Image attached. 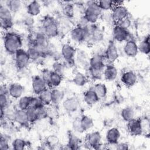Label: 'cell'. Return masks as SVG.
Returning <instances> with one entry per match:
<instances>
[{
	"label": "cell",
	"instance_id": "obj_1",
	"mask_svg": "<svg viewBox=\"0 0 150 150\" xmlns=\"http://www.w3.org/2000/svg\"><path fill=\"white\" fill-rule=\"evenodd\" d=\"M4 46L6 52L11 54H15L22 46V38L15 32H8L4 38Z\"/></svg>",
	"mask_w": 150,
	"mask_h": 150
},
{
	"label": "cell",
	"instance_id": "obj_2",
	"mask_svg": "<svg viewBox=\"0 0 150 150\" xmlns=\"http://www.w3.org/2000/svg\"><path fill=\"white\" fill-rule=\"evenodd\" d=\"M102 10L99 7L97 2L88 1L84 11V16L90 24H94L101 14Z\"/></svg>",
	"mask_w": 150,
	"mask_h": 150
},
{
	"label": "cell",
	"instance_id": "obj_3",
	"mask_svg": "<svg viewBox=\"0 0 150 150\" xmlns=\"http://www.w3.org/2000/svg\"><path fill=\"white\" fill-rule=\"evenodd\" d=\"M42 27L45 35L48 38H54L59 34L58 25L55 20L50 17H46L43 20Z\"/></svg>",
	"mask_w": 150,
	"mask_h": 150
},
{
	"label": "cell",
	"instance_id": "obj_4",
	"mask_svg": "<svg viewBox=\"0 0 150 150\" xmlns=\"http://www.w3.org/2000/svg\"><path fill=\"white\" fill-rule=\"evenodd\" d=\"M0 22L1 28L5 30L10 29L13 25L11 11L2 4L0 5Z\"/></svg>",
	"mask_w": 150,
	"mask_h": 150
},
{
	"label": "cell",
	"instance_id": "obj_5",
	"mask_svg": "<svg viewBox=\"0 0 150 150\" xmlns=\"http://www.w3.org/2000/svg\"><path fill=\"white\" fill-rule=\"evenodd\" d=\"M14 55L15 65L18 69H23L28 66L30 60L26 50L21 48L18 50Z\"/></svg>",
	"mask_w": 150,
	"mask_h": 150
},
{
	"label": "cell",
	"instance_id": "obj_6",
	"mask_svg": "<svg viewBox=\"0 0 150 150\" xmlns=\"http://www.w3.org/2000/svg\"><path fill=\"white\" fill-rule=\"evenodd\" d=\"M112 35L114 39L120 42L124 41L127 42V40L134 39L128 29L122 28L118 25H115L114 26L112 31Z\"/></svg>",
	"mask_w": 150,
	"mask_h": 150
},
{
	"label": "cell",
	"instance_id": "obj_7",
	"mask_svg": "<svg viewBox=\"0 0 150 150\" xmlns=\"http://www.w3.org/2000/svg\"><path fill=\"white\" fill-rule=\"evenodd\" d=\"M86 141L87 145L89 146L94 149H100L101 146V135L98 131L88 133L86 135Z\"/></svg>",
	"mask_w": 150,
	"mask_h": 150
},
{
	"label": "cell",
	"instance_id": "obj_8",
	"mask_svg": "<svg viewBox=\"0 0 150 150\" xmlns=\"http://www.w3.org/2000/svg\"><path fill=\"white\" fill-rule=\"evenodd\" d=\"M128 11L125 6L122 5H118L113 7L112 19L116 23L122 19L128 17Z\"/></svg>",
	"mask_w": 150,
	"mask_h": 150
},
{
	"label": "cell",
	"instance_id": "obj_9",
	"mask_svg": "<svg viewBox=\"0 0 150 150\" xmlns=\"http://www.w3.org/2000/svg\"><path fill=\"white\" fill-rule=\"evenodd\" d=\"M104 57L105 60H107L109 63H112L114 62L118 57V52L117 48L115 45L112 43L110 42L107 48L105 50Z\"/></svg>",
	"mask_w": 150,
	"mask_h": 150
},
{
	"label": "cell",
	"instance_id": "obj_10",
	"mask_svg": "<svg viewBox=\"0 0 150 150\" xmlns=\"http://www.w3.org/2000/svg\"><path fill=\"white\" fill-rule=\"evenodd\" d=\"M127 122L128 131L132 135L138 136L142 134L143 128L141 120L134 118Z\"/></svg>",
	"mask_w": 150,
	"mask_h": 150
},
{
	"label": "cell",
	"instance_id": "obj_11",
	"mask_svg": "<svg viewBox=\"0 0 150 150\" xmlns=\"http://www.w3.org/2000/svg\"><path fill=\"white\" fill-rule=\"evenodd\" d=\"M47 84L41 76H35L32 81V88L33 93L38 96L47 88Z\"/></svg>",
	"mask_w": 150,
	"mask_h": 150
},
{
	"label": "cell",
	"instance_id": "obj_12",
	"mask_svg": "<svg viewBox=\"0 0 150 150\" xmlns=\"http://www.w3.org/2000/svg\"><path fill=\"white\" fill-rule=\"evenodd\" d=\"M121 137L120 130L115 127L109 129L105 134V139L110 145H116Z\"/></svg>",
	"mask_w": 150,
	"mask_h": 150
},
{
	"label": "cell",
	"instance_id": "obj_13",
	"mask_svg": "<svg viewBox=\"0 0 150 150\" xmlns=\"http://www.w3.org/2000/svg\"><path fill=\"white\" fill-rule=\"evenodd\" d=\"M70 36L73 40L76 42H82L86 40L87 33L85 28L76 26L70 32Z\"/></svg>",
	"mask_w": 150,
	"mask_h": 150
},
{
	"label": "cell",
	"instance_id": "obj_14",
	"mask_svg": "<svg viewBox=\"0 0 150 150\" xmlns=\"http://www.w3.org/2000/svg\"><path fill=\"white\" fill-rule=\"evenodd\" d=\"M124 52L129 57H134L138 53V45L134 39L127 40L124 46Z\"/></svg>",
	"mask_w": 150,
	"mask_h": 150
},
{
	"label": "cell",
	"instance_id": "obj_15",
	"mask_svg": "<svg viewBox=\"0 0 150 150\" xmlns=\"http://www.w3.org/2000/svg\"><path fill=\"white\" fill-rule=\"evenodd\" d=\"M62 105L66 111L73 112L78 109L79 107V103L76 97H71L64 100L62 102Z\"/></svg>",
	"mask_w": 150,
	"mask_h": 150
},
{
	"label": "cell",
	"instance_id": "obj_16",
	"mask_svg": "<svg viewBox=\"0 0 150 150\" xmlns=\"http://www.w3.org/2000/svg\"><path fill=\"white\" fill-rule=\"evenodd\" d=\"M104 57L102 54H96L89 60V67L95 69H104L105 67Z\"/></svg>",
	"mask_w": 150,
	"mask_h": 150
},
{
	"label": "cell",
	"instance_id": "obj_17",
	"mask_svg": "<svg viewBox=\"0 0 150 150\" xmlns=\"http://www.w3.org/2000/svg\"><path fill=\"white\" fill-rule=\"evenodd\" d=\"M118 75L117 68L112 64L109 63L105 66L103 70V76L104 79L109 81L114 80Z\"/></svg>",
	"mask_w": 150,
	"mask_h": 150
},
{
	"label": "cell",
	"instance_id": "obj_18",
	"mask_svg": "<svg viewBox=\"0 0 150 150\" xmlns=\"http://www.w3.org/2000/svg\"><path fill=\"white\" fill-rule=\"evenodd\" d=\"M121 80L127 87H132L136 83L137 81V76L134 71H127L122 74Z\"/></svg>",
	"mask_w": 150,
	"mask_h": 150
},
{
	"label": "cell",
	"instance_id": "obj_19",
	"mask_svg": "<svg viewBox=\"0 0 150 150\" xmlns=\"http://www.w3.org/2000/svg\"><path fill=\"white\" fill-rule=\"evenodd\" d=\"M14 121L22 127H27L30 124L28 119L26 110L21 109H18L16 110Z\"/></svg>",
	"mask_w": 150,
	"mask_h": 150
},
{
	"label": "cell",
	"instance_id": "obj_20",
	"mask_svg": "<svg viewBox=\"0 0 150 150\" xmlns=\"http://www.w3.org/2000/svg\"><path fill=\"white\" fill-rule=\"evenodd\" d=\"M9 95L13 98H19L24 91L23 87L19 83H12L9 87Z\"/></svg>",
	"mask_w": 150,
	"mask_h": 150
},
{
	"label": "cell",
	"instance_id": "obj_21",
	"mask_svg": "<svg viewBox=\"0 0 150 150\" xmlns=\"http://www.w3.org/2000/svg\"><path fill=\"white\" fill-rule=\"evenodd\" d=\"M76 54V49L69 44H64L61 49V55L64 60L74 59Z\"/></svg>",
	"mask_w": 150,
	"mask_h": 150
},
{
	"label": "cell",
	"instance_id": "obj_22",
	"mask_svg": "<svg viewBox=\"0 0 150 150\" xmlns=\"http://www.w3.org/2000/svg\"><path fill=\"white\" fill-rule=\"evenodd\" d=\"M104 69H95L88 67L85 71L84 74L88 80H100L103 76Z\"/></svg>",
	"mask_w": 150,
	"mask_h": 150
},
{
	"label": "cell",
	"instance_id": "obj_23",
	"mask_svg": "<svg viewBox=\"0 0 150 150\" xmlns=\"http://www.w3.org/2000/svg\"><path fill=\"white\" fill-rule=\"evenodd\" d=\"M83 98L84 102L88 105H93L96 104L100 99L93 88L89 89L84 93Z\"/></svg>",
	"mask_w": 150,
	"mask_h": 150
},
{
	"label": "cell",
	"instance_id": "obj_24",
	"mask_svg": "<svg viewBox=\"0 0 150 150\" xmlns=\"http://www.w3.org/2000/svg\"><path fill=\"white\" fill-rule=\"evenodd\" d=\"M40 4L36 1L30 2L27 6V13L30 16H35L40 13Z\"/></svg>",
	"mask_w": 150,
	"mask_h": 150
},
{
	"label": "cell",
	"instance_id": "obj_25",
	"mask_svg": "<svg viewBox=\"0 0 150 150\" xmlns=\"http://www.w3.org/2000/svg\"><path fill=\"white\" fill-rule=\"evenodd\" d=\"M64 92L57 88H53L51 90V98L52 103L54 104L60 103L64 98Z\"/></svg>",
	"mask_w": 150,
	"mask_h": 150
},
{
	"label": "cell",
	"instance_id": "obj_26",
	"mask_svg": "<svg viewBox=\"0 0 150 150\" xmlns=\"http://www.w3.org/2000/svg\"><path fill=\"white\" fill-rule=\"evenodd\" d=\"M62 75L52 71L47 86L51 88H56L60 86L62 82Z\"/></svg>",
	"mask_w": 150,
	"mask_h": 150
},
{
	"label": "cell",
	"instance_id": "obj_27",
	"mask_svg": "<svg viewBox=\"0 0 150 150\" xmlns=\"http://www.w3.org/2000/svg\"><path fill=\"white\" fill-rule=\"evenodd\" d=\"M80 124L84 132L90 129L94 125L93 119L88 115H83L80 118Z\"/></svg>",
	"mask_w": 150,
	"mask_h": 150
},
{
	"label": "cell",
	"instance_id": "obj_28",
	"mask_svg": "<svg viewBox=\"0 0 150 150\" xmlns=\"http://www.w3.org/2000/svg\"><path fill=\"white\" fill-rule=\"evenodd\" d=\"M88 79L86 77L84 73H83L80 71L76 72L73 78V81L74 84L79 87L84 86L87 82Z\"/></svg>",
	"mask_w": 150,
	"mask_h": 150
},
{
	"label": "cell",
	"instance_id": "obj_29",
	"mask_svg": "<svg viewBox=\"0 0 150 150\" xmlns=\"http://www.w3.org/2000/svg\"><path fill=\"white\" fill-rule=\"evenodd\" d=\"M93 90L100 99L105 97L107 94V88L106 86L101 83H96L93 86Z\"/></svg>",
	"mask_w": 150,
	"mask_h": 150
},
{
	"label": "cell",
	"instance_id": "obj_30",
	"mask_svg": "<svg viewBox=\"0 0 150 150\" xmlns=\"http://www.w3.org/2000/svg\"><path fill=\"white\" fill-rule=\"evenodd\" d=\"M138 52L145 54H148L150 52V43H149V36L148 35L145 39L138 45Z\"/></svg>",
	"mask_w": 150,
	"mask_h": 150
},
{
	"label": "cell",
	"instance_id": "obj_31",
	"mask_svg": "<svg viewBox=\"0 0 150 150\" xmlns=\"http://www.w3.org/2000/svg\"><path fill=\"white\" fill-rule=\"evenodd\" d=\"M134 110L131 107H126L124 108L121 112V116L122 118L126 122H128L129 120L134 118Z\"/></svg>",
	"mask_w": 150,
	"mask_h": 150
},
{
	"label": "cell",
	"instance_id": "obj_32",
	"mask_svg": "<svg viewBox=\"0 0 150 150\" xmlns=\"http://www.w3.org/2000/svg\"><path fill=\"white\" fill-rule=\"evenodd\" d=\"M38 97L45 105H47L52 103L51 90L48 88H46V90L41 92L38 95Z\"/></svg>",
	"mask_w": 150,
	"mask_h": 150
},
{
	"label": "cell",
	"instance_id": "obj_33",
	"mask_svg": "<svg viewBox=\"0 0 150 150\" xmlns=\"http://www.w3.org/2000/svg\"><path fill=\"white\" fill-rule=\"evenodd\" d=\"M11 12H18L22 6V4L20 1L18 0H9L6 2L5 5Z\"/></svg>",
	"mask_w": 150,
	"mask_h": 150
},
{
	"label": "cell",
	"instance_id": "obj_34",
	"mask_svg": "<svg viewBox=\"0 0 150 150\" xmlns=\"http://www.w3.org/2000/svg\"><path fill=\"white\" fill-rule=\"evenodd\" d=\"M30 98L31 97L29 96H22L19 98L18 103V109L23 110H26L28 109L30 107Z\"/></svg>",
	"mask_w": 150,
	"mask_h": 150
},
{
	"label": "cell",
	"instance_id": "obj_35",
	"mask_svg": "<svg viewBox=\"0 0 150 150\" xmlns=\"http://www.w3.org/2000/svg\"><path fill=\"white\" fill-rule=\"evenodd\" d=\"M79 139L78 137L73 133H70L69 135V139L67 146L69 149H75L79 148Z\"/></svg>",
	"mask_w": 150,
	"mask_h": 150
},
{
	"label": "cell",
	"instance_id": "obj_36",
	"mask_svg": "<svg viewBox=\"0 0 150 150\" xmlns=\"http://www.w3.org/2000/svg\"><path fill=\"white\" fill-rule=\"evenodd\" d=\"M30 60H36L42 57L41 53L32 45H30L26 50Z\"/></svg>",
	"mask_w": 150,
	"mask_h": 150
},
{
	"label": "cell",
	"instance_id": "obj_37",
	"mask_svg": "<svg viewBox=\"0 0 150 150\" xmlns=\"http://www.w3.org/2000/svg\"><path fill=\"white\" fill-rule=\"evenodd\" d=\"M27 145L26 142L21 138H16L12 142V148L15 150H22Z\"/></svg>",
	"mask_w": 150,
	"mask_h": 150
},
{
	"label": "cell",
	"instance_id": "obj_38",
	"mask_svg": "<svg viewBox=\"0 0 150 150\" xmlns=\"http://www.w3.org/2000/svg\"><path fill=\"white\" fill-rule=\"evenodd\" d=\"M26 111L28 119L30 124H33L37 120H39L37 112L35 109L29 107L28 109L26 110Z\"/></svg>",
	"mask_w": 150,
	"mask_h": 150
},
{
	"label": "cell",
	"instance_id": "obj_39",
	"mask_svg": "<svg viewBox=\"0 0 150 150\" xmlns=\"http://www.w3.org/2000/svg\"><path fill=\"white\" fill-rule=\"evenodd\" d=\"M98 5L102 11H108L113 8L114 2L110 0H101L97 2Z\"/></svg>",
	"mask_w": 150,
	"mask_h": 150
},
{
	"label": "cell",
	"instance_id": "obj_40",
	"mask_svg": "<svg viewBox=\"0 0 150 150\" xmlns=\"http://www.w3.org/2000/svg\"><path fill=\"white\" fill-rule=\"evenodd\" d=\"M45 105L42 103L41 100L38 97H31L30 107L34 109H38V108L44 106Z\"/></svg>",
	"mask_w": 150,
	"mask_h": 150
},
{
	"label": "cell",
	"instance_id": "obj_41",
	"mask_svg": "<svg viewBox=\"0 0 150 150\" xmlns=\"http://www.w3.org/2000/svg\"><path fill=\"white\" fill-rule=\"evenodd\" d=\"M64 66L63 63H62L61 62H59L58 61H56L52 66V71L54 72H56L57 73H59L61 75H62L64 70Z\"/></svg>",
	"mask_w": 150,
	"mask_h": 150
},
{
	"label": "cell",
	"instance_id": "obj_42",
	"mask_svg": "<svg viewBox=\"0 0 150 150\" xmlns=\"http://www.w3.org/2000/svg\"><path fill=\"white\" fill-rule=\"evenodd\" d=\"M9 99L7 94H0V107L5 110L9 107Z\"/></svg>",
	"mask_w": 150,
	"mask_h": 150
},
{
	"label": "cell",
	"instance_id": "obj_43",
	"mask_svg": "<svg viewBox=\"0 0 150 150\" xmlns=\"http://www.w3.org/2000/svg\"><path fill=\"white\" fill-rule=\"evenodd\" d=\"M59 144V139L55 135H49L46 139V145L49 146L53 147L57 146Z\"/></svg>",
	"mask_w": 150,
	"mask_h": 150
},
{
	"label": "cell",
	"instance_id": "obj_44",
	"mask_svg": "<svg viewBox=\"0 0 150 150\" xmlns=\"http://www.w3.org/2000/svg\"><path fill=\"white\" fill-rule=\"evenodd\" d=\"M131 25V21L128 17H127L122 19L121 21L117 22L116 24V25H118L125 29H128L130 27Z\"/></svg>",
	"mask_w": 150,
	"mask_h": 150
},
{
	"label": "cell",
	"instance_id": "obj_45",
	"mask_svg": "<svg viewBox=\"0 0 150 150\" xmlns=\"http://www.w3.org/2000/svg\"><path fill=\"white\" fill-rule=\"evenodd\" d=\"M36 112H37V114H38V117L39 120L44 119V118L47 117V110L45 108V105L42 106V107H40L38 108V109H36Z\"/></svg>",
	"mask_w": 150,
	"mask_h": 150
},
{
	"label": "cell",
	"instance_id": "obj_46",
	"mask_svg": "<svg viewBox=\"0 0 150 150\" xmlns=\"http://www.w3.org/2000/svg\"><path fill=\"white\" fill-rule=\"evenodd\" d=\"M73 128L74 129V131L78 133H82L83 132V130L81 128V124H80V118H77L76 119H75L73 121Z\"/></svg>",
	"mask_w": 150,
	"mask_h": 150
},
{
	"label": "cell",
	"instance_id": "obj_47",
	"mask_svg": "<svg viewBox=\"0 0 150 150\" xmlns=\"http://www.w3.org/2000/svg\"><path fill=\"white\" fill-rule=\"evenodd\" d=\"M64 14L68 16L71 17L74 15V8L71 4H66L63 8Z\"/></svg>",
	"mask_w": 150,
	"mask_h": 150
},
{
	"label": "cell",
	"instance_id": "obj_48",
	"mask_svg": "<svg viewBox=\"0 0 150 150\" xmlns=\"http://www.w3.org/2000/svg\"><path fill=\"white\" fill-rule=\"evenodd\" d=\"M52 73V70H50L49 69H45L42 71L41 77L47 83V84L49 81Z\"/></svg>",
	"mask_w": 150,
	"mask_h": 150
},
{
	"label": "cell",
	"instance_id": "obj_49",
	"mask_svg": "<svg viewBox=\"0 0 150 150\" xmlns=\"http://www.w3.org/2000/svg\"><path fill=\"white\" fill-rule=\"evenodd\" d=\"M9 148V147L8 139L5 138V137H4L1 134V138H0V149L2 150H5V149H8Z\"/></svg>",
	"mask_w": 150,
	"mask_h": 150
},
{
	"label": "cell",
	"instance_id": "obj_50",
	"mask_svg": "<svg viewBox=\"0 0 150 150\" xmlns=\"http://www.w3.org/2000/svg\"><path fill=\"white\" fill-rule=\"evenodd\" d=\"M64 67L68 69H71L75 66V61L74 59H70V60H64V62L63 63Z\"/></svg>",
	"mask_w": 150,
	"mask_h": 150
},
{
	"label": "cell",
	"instance_id": "obj_51",
	"mask_svg": "<svg viewBox=\"0 0 150 150\" xmlns=\"http://www.w3.org/2000/svg\"><path fill=\"white\" fill-rule=\"evenodd\" d=\"M90 23L88 22V21H87V19H86V18L83 16H82L80 20H79V22L78 23V25L77 26H80V27H81V28H86L88 25H89Z\"/></svg>",
	"mask_w": 150,
	"mask_h": 150
},
{
	"label": "cell",
	"instance_id": "obj_52",
	"mask_svg": "<svg viewBox=\"0 0 150 150\" xmlns=\"http://www.w3.org/2000/svg\"><path fill=\"white\" fill-rule=\"evenodd\" d=\"M116 148L118 149H128V145L125 143H120L116 144Z\"/></svg>",
	"mask_w": 150,
	"mask_h": 150
},
{
	"label": "cell",
	"instance_id": "obj_53",
	"mask_svg": "<svg viewBox=\"0 0 150 150\" xmlns=\"http://www.w3.org/2000/svg\"><path fill=\"white\" fill-rule=\"evenodd\" d=\"M0 94H7V95L9 94V88L5 85H2L1 86Z\"/></svg>",
	"mask_w": 150,
	"mask_h": 150
}]
</instances>
